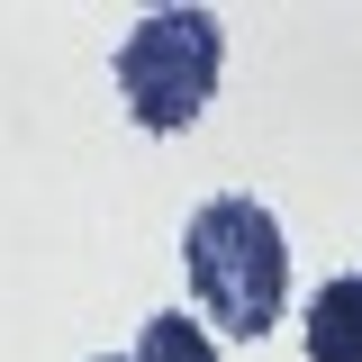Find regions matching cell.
Masks as SVG:
<instances>
[{
  "mask_svg": "<svg viewBox=\"0 0 362 362\" xmlns=\"http://www.w3.org/2000/svg\"><path fill=\"white\" fill-rule=\"evenodd\" d=\"M181 263H190V299L199 317L235 335V344H263L281 326V299H290V245H281V218L263 199H209L190 235H181Z\"/></svg>",
  "mask_w": 362,
  "mask_h": 362,
  "instance_id": "obj_1",
  "label": "cell"
},
{
  "mask_svg": "<svg viewBox=\"0 0 362 362\" xmlns=\"http://www.w3.org/2000/svg\"><path fill=\"white\" fill-rule=\"evenodd\" d=\"M218 64H226V37L209 9H154L127 45H118V90H127L136 127L154 136H181L199 109H209V90H218Z\"/></svg>",
  "mask_w": 362,
  "mask_h": 362,
  "instance_id": "obj_2",
  "label": "cell"
},
{
  "mask_svg": "<svg viewBox=\"0 0 362 362\" xmlns=\"http://www.w3.org/2000/svg\"><path fill=\"white\" fill-rule=\"evenodd\" d=\"M308 362H362V272H335L308 299Z\"/></svg>",
  "mask_w": 362,
  "mask_h": 362,
  "instance_id": "obj_3",
  "label": "cell"
},
{
  "mask_svg": "<svg viewBox=\"0 0 362 362\" xmlns=\"http://www.w3.org/2000/svg\"><path fill=\"white\" fill-rule=\"evenodd\" d=\"M127 362H218V344H209V326H199V317L163 308V317H145V335H136Z\"/></svg>",
  "mask_w": 362,
  "mask_h": 362,
  "instance_id": "obj_4",
  "label": "cell"
},
{
  "mask_svg": "<svg viewBox=\"0 0 362 362\" xmlns=\"http://www.w3.org/2000/svg\"><path fill=\"white\" fill-rule=\"evenodd\" d=\"M100 362H109V354H100Z\"/></svg>",
  "mask_w": 362,
  "mask_h": 362,
  "instance_id": "obj_5",
  "label": "cell"
}]
</instances>
